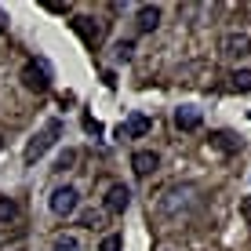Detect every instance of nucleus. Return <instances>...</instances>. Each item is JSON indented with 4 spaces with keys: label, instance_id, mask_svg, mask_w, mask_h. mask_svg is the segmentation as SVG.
Returning a JSON list of instances; mask_svg holds the SVG:
<instances>
[{
    "label": "nucleus",
    "instance_id": "9b49d317",
    "mask_svg": "<svg viewBox=\"0 0 251 251\" xmlns=\"http://www.w3.org/2000/svg\"><path fill=\"white\" fill-rule=\"evenodd\" d=\"M175 124L182 127V131H197V127H201V113L189 109V106H182V109H175Z\"/></svg>",
    "mask_w": 251,
    "mask_h": 251
},
{
    "label": "nucleus",
    "instance_id": "1a4fd4ad",
    "mask_svg": "<svg viewBox=\"0 0 251 251\" xmlns=\"http://www.w3.org/2000/svg\"><path fill=\"white\" fill-rule=\"evenodd\" d=\"M150 117H142V113H131V117H127V124L124 127H120V135H124V138H142L146 131H150Z\"/></svg>",
    "mask_w": 251,
    "mask_h": 251
},
{
    "label": "nucleus",
    "instance_id": "aec40b11",
    "mask_svg": "<svg viewBox=\"0 0 251 251\" xmlns=\"http://www.w3.org/2000/svg\"><path fill=\"white\" fill-rule=\"evenodd\" d=\"M7 29V19H4V15H0V33H4Z\"/></svg>",
    "mask_w": 251,
    "mask_h": 251
},
{
    "label": "nucleus",
    "instance_id": "f3484780",
    "mask_svg": "<svg viewBox=\"0 0 251 251\" xmlns=\"http://www.w3.org/2000/svg\"><path fill=\"white\" fill-rule=\"evenodd\" d=\"M73 160H76V153H73V150H66V157H58L55 171H66V168H69V164H73Z\"/></svg>",
    "mask_w": 251,
    "mask_h": 251
},
{
    "label": "nucleus",
    "instance_id": "f03ea898",
    "mask_svg": "<svg viewBox=\"0 0 251 251\" xmlns=\"http://www.w3.org/2000/svg\"><path fill=\"white\" fill-rule=\"evenodd\" d=\"M58 135H62V120H48V124H44L37 135L29 138V146H25L22 160H25V164H37V160H40V157H44V153L51 150V146L58 142Z\"/></svg>",
    "mask_w": 251,
    "mask_h": 251
},
{
    "label": "nucleus",
    "instance_id": "39448f33",
    "mask_svg": "<svg viewBox=\"0 0 251 251\" xmlns=\"http://www.w3.org/2000/svg\"><path fill=\"white\" fill-rule=\"evenodd\" d=\"M22 84H25L29 91L44 95V91L51 88V80H48V69H44V62H25V66H22Z\"/></svg>",
    "mask_w": 251,
    "mask_h": 251
},
{
    "label": "nucleus",
    "instance_id": "423d86ee",
    "mask_svg": "<svg viewBox=\"0 0 251 251\" xmlns=\"http://www.w3.org/2000/svg\"><path fill=\"white\" fill-rule=\"evenodd\" d=\"M127 204H131V189H127L124 182H113L106 189V211L109 215H124Z\"/></svg>",
    "mask_w": 251,
    "mask_h": 251
},
{
    "label": "nucleus",
    "instance_id": "0eeeda50",
    "mask_svg": "<svg viewBox=\"0 0 251 251\" xmlns=\"http://www.w3.org/2000/svg\"><path fill=\"white\" fill-rule=\"evenodd\" d=\"M73 29L84 37V44H99L102 40V25H99V19H88V15H80V19H73Z\"/></svg>",
    "mask_w": 251,
    "mask_h": 251
},
{
    "label": "nucleus",
    "instance_id": "a211bd4d",
    "mask_svg": "<svg viewBox=\"0 0 251 251\" xmlns=\"http://www.w3.org/2000/svg\"><path fill=\"white\" fill-rule=\"evenodd\" d=\"M131 40H124V44H117V58H131Z\"/></svg>",
    "mask_w": 251,
    "mask_h": 251
},
{
    "label": "nucleus",
    "instance_id": "f257e3e1",
    "mask_svg": "<svg viewBox=\"0 0 251 251\" xmlns=\"http://www.w3.org/2000/svg\"><path fill=\"white\" fill-rule=\"evenodd\" d=\"M197 204V186H171V189H164V197H160V215H168V219H178L182 211H189V207Z\"/></svg>",
    "mask_w": 251,
    "mask_h": 251
},
{
    "label": "nucleus",
    "instance_id": "6ab92c4d",
    "mask_svg": "<svg viewBox=\"0 0 251 251\" xmlns=\"http://www.w3.org/2000/svg\"><path fill=\"white\" fill-rule=\"evenodd\" d=\"M240 215H244V222L251 226V197H244V201H240Z\"/></svg>",
    "mask_w": 251,
    "mask_h": 251
},
{
    "label": "nucleus",
    "instance_id": "20e7f679",
    "mask_svg": "<svg viewBox=\"0 0 251 251\" xmlns=\"http://www.w3.org/2000/svg\"><path fill=\"white\" fill-rule=\"evenodd\" d=\"M76 204H80V193H76L73 186H58L55 193H51V211L62 215V219L76 211Z\"/></svg>",
    "mask_w": 251,
    "mask_h": 251
},
{
    "label": "nucleus",
    "instance_id": "dca6fc26",
    "mask_svg": "<svg viewBox=\"0 0 251 251\" xmlns=\"http://www.w3.org/2000/svg\"><path fill=\"white\" fill-rule=\"evenodd\" d=\"M99 251H120V237H117V233H109V237L99 244Z\"/></svg>",
    "mask_w": 251,
    "mask_h": 251
},
{
    "label": "nucleus",
    "instance_id": "ddd939ff",
    "mask_svg": "<svg viewBox=\"0 0 251 251\" xmlns=\"http://www.w3.org/2000/svg\"><path fill=\"white\" fill-rule=\"evenodd\" d=\"M229 80L237 91H251V69H237V73H229Z\"/></svg>",
    "mask_w": 251,
    "mask_h": 251
},
{
    "label": "nucleus",
    "instance_id": "f8f14e48",
    "mask_svg": "<svg viewBox=\"0 0 251 251\" xmlns=\"http://www.w3.org/2000/svg\"><path fill=\"white\" fill-rule=\"evenodd\" d=\"M15 219H19V204L0 197V222H15Z\"/></svg>",
    "mask_w": 251,
    "mask_h": 251
},
{
    "label": "nucleus",
    "instance_id": "6e6552de",
    "mask_svg": "<svg viewBox=\"0 0 251 251\" xmlns=\"http://www.w3.org/2000/svg\"><path fill=\"white\" fill-rule=\"evenodd\" d=\"M131 168H135L138 178H146V175H153V171L160 168V157H157L153 150H138L135 157H131Z\"/></svg>",
    "mask_w": 251,
    "mask_h": 251
},
{
    "label": "nucleus",
    "instance_id": "4468645a",
    "mask_svg": "<svg viewBox=\"0 0 251 251\" xmlns=\"http://www.w3.org/2000/svg\"><path fill=\"white\" fill-rule=\"evenodd\" d=\"M80 226L99 229V226H102V211H84V215H80Z\"/></svg>",
    "mask_w": 251,
    "mask_h": 251
},
{
    "label": "nucleus",
    "instance_id": "2eb2a0df",
    "mask_svg": "<svg viewBox=\"0 0 251 251\" xmlns=\"http://www.w3.org/2000/svg\"><path fill=\"white\" fill-rule=\"evenodd\" d=\"M51 251H80V244H76V237H58Z\"/></svg>",
    "mask_w": 251,
    "mask_h": 251
},
{
    "label": "nucleus",
    "instance_id": "9d476101",
    "mask_svg": "<svg viewBox=\"0 0 251 251\" xmlns=\"http://www.w3.org/2000/svg\"><path fill=\"white\" fill-rule=\"evenodd\" d=\"M157 25H160V7H153V4L138 7V29H142V33H153Z\"/></svg>",
    "mask_w": 251,
    "mask_h": 251
},
{
    "label": "nucleus",
    "instance_id": "7ed1b4c3",
    "mask_svg": "<svg viewBox=\"0 0 251 251\" xmlns=\"http://www.w3.org/2000/svg\"><path fill=\"white\" fill-rule=\"evenodd\" d=\"M222 55H226V58L251 55V29H229L226 37H222Z\"/></svg>",
    "mask_w": 251,
    "mask_h": 251
}]
</instances>
